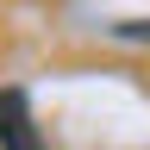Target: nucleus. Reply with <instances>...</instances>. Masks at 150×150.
<instances>
[{
  "mask_svg": "<svg viewBox=\"0 0 150 150\" xmlns=\"http://www.w3.org/2000/svg\"><path fill=\"white\" fill-rule=\"evenodd\" d=\"M0 150H50L31 125V100L25 88H0Z\"/></svg>",
  "mask_w": 150,
  "mask_h": 150,
  "instance_id": "f257e3e1",
  "label": "nucleus"
},
{
  "mask_svg": "<svg viewBox=\"0 0 150 150\" xmlns=\"http://www.w3.org/2000/svg\"><path fill=\"white\" fill-rule=\"evenodd\" d=\"M112 31H119V38H138V44H150V25H144V19H119Z\"/></svg>",
  "mask_w": 150,
  "mask_h": 150,
  "instance_id": "f03ea898",
  "label": "nucleus"
}]
</instances>
